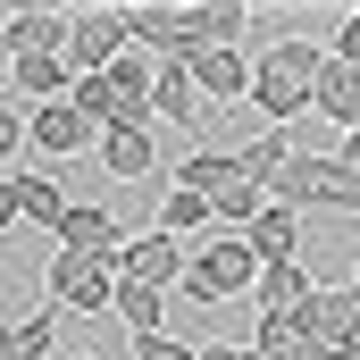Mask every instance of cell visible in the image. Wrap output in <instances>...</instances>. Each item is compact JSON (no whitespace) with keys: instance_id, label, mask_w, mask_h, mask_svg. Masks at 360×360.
<instances>
[{"instance_id":"cell-1","label":"cell","mask_w":360,"mask_h":360,"mask_svg":"<svg viewBox=\"0 0 360 360\" xmlns=\"http://www.w3.org/2000/svg\"><path fill=\"white\" fill-rule=\"evenodd\" d=\"M327 42H302V34H276L269 51H252V101L269 126H302L310 117V76H319Z\"/></svg>"},{"instance_id":"cell-2","label":"cell","mask_w":360,"mask_h":360,"mask_svg":"<svg viewBox=\"0 0 360 360\" xmlns=\"http://www.w3.org/2000/svg\"><path fill=\"white\" fill-rule=\"evenodd\" d=\"M269 201H285L293 218H360V176L335 151H293L285 176L269 184Z\"/></svg>"},{"instance_id":"cell-3","label":"cell","mask_w":360,"mask_h":360,"mask_svg":"<svg viewBox=\"0 0 360 360\" xmlns=\"http://www.w3.org/2000/svg\"><path fill=\"white\" fill-rule=\"evenodd\" d=\"M252 276H260V252H252V235H235V226H210L201 243H193V260H184V302H201V310H218V302H235V293H252Z\"/></svg>"},{"instance_id":"cell-4","label":"cell","mask_w":360,"mask_h":360,"mask_svg":"<svg viewBox=\"0 0 360 360\" xmlns=\"http://www.w3.org/2000/svg\"><path fill=\"white\" fill-rule=\"evenodd\" d=\"M42 285H51V310H76V319H109V293H117V276L101 260H76V252H51Z\"/></svg>"},{"instance_id":"cell-5","label":"cell","mask_w":360,"mask_h":360,"mask_svg":"<svg viewBox=\"0 0 360 360\" xmlns=\"http://www.w3.org/2000/svg\"><path fill=\"white\" fill-rule=\"evenodd\" d=\"M117 51H126V8H68V51H59L68 76H101Z\"/></svg>"},{"instance_id":"cell-6","label":"cell","mask_w":360,"mask_h":360,"mask_svg":"<svg viewBox=\"0 0 360 360\" xmlns=\"http://www.w3.org/2000/svg\"><path fill=\"white\" fill-rule=\"evenodd\" d=\"M293 151H310V143H302V126H260V134H252V143H235L226 160H235V176L252 184V193H269V184L285 176V160H293Z\"/></svg>"},{"instance_id":"cell-7","label":"cell","mask_w":360,"mask_h":360,"mask_svg":"<svg viewBox=\"0 0 360 360\" xmlns=\"http://www.w3.org/2000/svg\"><path fill=\"white\" fill-rule=\"evenodd\" d=\"M92 160H101V176H117V184L160 176V143H151V126H101Z\"/></svg>"},{"instance_id":"cell-8","label":"cell","mask_w":360,"mask_h":360,"mask_svg":"<svg viewBox=\"0 0 360 360\" xmlns=\"http://www.w3.org/2000/svg\"><path fill=\"white\" fill-rule=\"evenodd\" d=\"M25 143H34L42 160H76V151H92L101 134H92L68 101H42V109H25Z\"/></svg>"},{"instance_id":"cell-9","label":"cell","mask_w":360,"mask_h":360,"mask_svg":"<svg viewBox=\"0 0 360 360\" xmlns=\"http://www.w3.org/2000/svg\"><path fill=\"white\" fill-rule=\"evenodd\" d=\"M310 293H319V276L302 269V252H293V260H260V276H252V302H260V319H293Z\"/></svg>"},{"instance_id":"cell-10","label":"cell","mask_w":360,"mask_h":360,"mask_svg":"<svg viewBox=\"0 0 360 360\" xmlns=\"http://www.w3.org/2000/svg\"><path fill=\"white\" fill-rule=\"evenodd\" d=\"M184 76H193L201 101H243V92H252V51H218V42H210V51L184 59Z\"/></svg>"},{"instance_id":"cell-11","label":"cell","mask_w":360,"mask_h":360,"mask_svg":"<svg viewBox=\"0 0 360 360\" xmlns=\"http://www.w3.org/2000/svg\"><path fill=\"white\" fill-rule=\"evenodd\" d=\"M126 235H117V218H109V201H68V218H59V252H76V260H109Z\"/></svg>"},{"instance_id":"cell-12","label":"cell","mask_w":360,"mask_h":360,"mask_svg":"<svg viewBox=\"0 0 360 360\" xmlns=\"http://www.w3.org/2000/svg\"><path fill=\"white\" fill-rule=\"evenodd\" d=\"M310 117H327V126H360V68L344 59H319V76H310Z\"/></svg>"},{"instance_id":"cell-13","label":"cell","mask_w":360,"mask_h":360,"mask_svg":"<svg viewBox=\"0 0 360 360\" xmlns=\"http://www.w3.org/2000/svg\"><path fill=\"white\" fill-rule=\"evenodd\" d=\"M0 34H8V59H25V51L59 59L68 51V8H17V17H0Z\"/></svg>"},{"instance_id":"cell-14","label":"cell","mask_w":360,"mask_h":360,"mask_svg":"<svg viewBox=\"0 0 360 360\" xmlns=\"http://www.w3.org/2000/svg\"><path fill=\"white\" fill-rule=\"evenodd\" d=\"M151 126H201V92L184 76V59H160L151 76Z\"/></svg>"},{"instance_id":"cell-15","label":"cell","mask_w":360,"mask_h":360,"mask_svg":"<svg viewBox=\"0 0 360 360\" xmlns=\"http://www.w3.org/2000/svg\"><path fill=\"white\" fill-rule=\"evenodd\" d=\"M8 84H17V101H25V109H42V101H68V84H76V76H68L59 59L25 51V59H8Z\"/></svg>"},{"instance_id":"cell-16","label":"cell","mask_w":360,"mask_h":360,"mask_svg":"<svg viewBox=\"0 0 360 360\" xmlns=\"http://www.w3.org/2000/svg\"><path fill=\"white\" fill-rule=\"evenodd\" d=\"M243 235H252V252H260V260H293V243H302V218H293L285 201H260V218H252Z\"/></svg>"},{"instance_id":"cell-17","label":"cell","mask_w":360,"mask_h":360,"mask_svg":"<svg viewBox=\"0 0 360 360\" xmlns=\"http://www.w3.org/2000/svg\"><path fill=\"white\" fill-rule=\"evenodd\" d=\"M168 184H176V193H201V201H218V193L235 184V160H226V151H193V160L168 168Z\"/></svg>"},{"instance_id":"cell-18","label":"cell","mask_w":360,"mask_h":360,"mask_svg":"<svg viewBox=\"0 0 360 360\" xmlns=\"http://www.w3.org/2000/svg\"><path fill=\"white\" fill-rule=\"evenodd\" d=\"M160 310H168V293H151V285L117 276V293H109V319H117L126 335H151V327H160Z\"/></svg>"},{"instance_id":"cell-19","label":"cell","mask_w":360,"mask_h":360,"mask_svg":"<svg viewBox=\"0 0 360 360\" xmlns=\"http://www.w3.org/2000/svg\"><path fill=\"white\" fill-rule=\"evenodd\" d=\"M17 218L59 235V218H68V193H59V176H17Z\"/></svg>"},{"instance_id":"cell-20","label":"cell","mask_w":360,"mask_h":360,"mask_svg":"<svg viewBox=\"0 0 360 360\" xmlns=\"http://www.w3.org/2000/svg\"><path fill=\"white\" fill-rule=\"evenodd\" d=\"M151 226H160V235H210V201H201V193H176V184H168V193H160V218H151Z\"/></svg>"},{"instance_id":"cell-21","label":"cell","mask_w":360,"mask_h":360,"mask_svg":"<svg viewBox=\"0 0 360 360\" xmlns=\"http://www.w3.org/2000/svg\"><path fill=\"white\" fill-rule=\"evenodd\" d=\"M252 360H319V352H310V335L293 319H260L252 327Z\"/></svg>"},{"instance_id":"cell-22","label":"cell","mask_w":360,"mask_h":360,"mask_svg":"<svg viewBox=\"0 0 360 360\" xmlns=\"http://www.w3.org/2000/svg\"><path fill=\"white\" fill-rule=\"evenodd\" d=\"M17 327V344H25V360H42L51 344H59V310H34V319H8Z\"/></svg>"},{"instance_id":"cell-23","label":"cell","mask_w":360,"mask_h":360,"mask_svg":"<svg viewBox=\"0 0 360 360\" xmlns=\"http://www.w3.org/2000/svg\"><path fill=\"white\" fill-rule=\"evenodd\" d=\"M134 360H193V344H176L168 327H151V335H134Z\"/></svg>"},{"instance_id":"cell-24","label":"cell","mask_w":360,"mask_h":360,"mask_svg":"<svg viewBox=\"0 0 360 360\" xmlns=\"http://www.w3.org/2000/svg\"><path fill=\"white\" fill-rule=\"evenodd\" d=\"M327 59H344V68H360V8L335 25V42H327Z\"/></svg>"},{"instance_id":"cell-25","label":"cell","mask_w":360,"mask_h":360,"mask_svg":"<svg viewBox=\"0 0 360 360\" xmlns=\"http://www.w3.org/2000/svg\"><path fill=\"white\" fill-rule=\"evenodd\" d=\"M17 143H25V109H0V160H8Z\"/></svg>"},{"instance_id":"cell-26","label":"cell","mask_w":360,"mask_h":360,"mask_svg":"<svg viewBox=\"0 0 360 360\" xmlns=\"http://www.w3.org/2000/svg\"><path fill=\"white\" fill-rule=\"evenodd\" d=\"M0 226H17V176H0Z\"/></svg>"},{"instance_id":"cell-27","label":"cell","mask_w":360,"mask_h":360,"mask_svg":"<svg viewBox=\"0 0 360 360\" xmlns=\"http://www.w3.org/2000/svg\"><path fill=\"white\" fill-rule=\"evenodd\" d=\"M335 160H344V168H352V176H360V126H352V134H344V143H335Z\"/></svg>"},{"instance_id":"cell-28","label":"cell","mask_w":360,"mask_h":360,"mask_svg":"<svg viewBox=\"0 0 360 360\" xmlns=\"http://www.w3.org/2000/svg\"><path fill=\"white\" fill-rule=\"evenodd\" d=\"M193 360H252V344H210V352H193Z\"/></svg>"},{"instance_id":"cell-29","label":"cell","mask_w":360,"mask_h":360,"mask_svg":"<svg viewBox=\"0 0 360 360\" xmlns=\"http://www.w3.org/2000/svg\"><path fill=\"white\" fill-rule=\"evenodd\" d=\"M0 360H25V344H17V327L0 319Z\"/></svg>"},{"instance_id":"cell-30","label":"cell","mask_w":360,"mask_h":360,"mask_svg":"<svg viewBox=\"0 0 360 360\" xmlns=\"http://www.w3.org/2000/svg\"><path fill=\"white\" fill-rule=\"evenodd\" d=\"M0 76H8V34H0Z\"/></svg>"},{"instance_id":"cell-31","label":"cell","mask_w":360,"mask_h":360,"mask_svg":"<svg viewBox=\"0 0 360 360\" xmlns=\"http://www.w3.org/2000/svg\"><path fill=\"white\" fill-rule=\"evenodd\" d=\"M352 302H360V269H352Z\"/></svg>"},{"instance_id":"cell-32","label":"cell","mask_w":360,"mask_h":360,"mask_svg":"<svg viewBox=\"0 0 360 360\" xmlns=\"http://www.w3.org/2000/svg\"><path fill=\"white\" fill-rule=\"evenodd\" d=\"M76 360H101V352H76Z\"/></svg>"}]
</instances>
